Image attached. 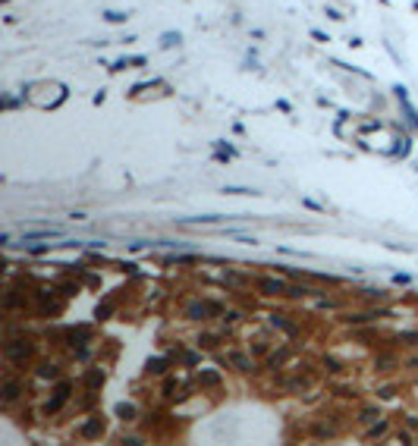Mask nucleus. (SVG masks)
Segmentation results:
<instances>
[{"mask_svg":"<svg viewBox=\"0 0 418 446\" xmlns=\"http://www.w3.org/2000/svg\"><path fill=\"white\" fill-rule=\"evenodd\" d=\"M4 361L16 371H26L38 361V346L32 343L26 333H16V336H7L4 339Z\"/></svg>","mask_w":418,"mask_h":446,"instance_id":"nucleus-1","label":"nucleus"},{"mask_svg":"<svg viewBox=\"0 0 418 446\" xmlns=\"http://www.w3.org/2000/svg\"><path fill=\"white\" fill-rule=\"evenodd\" d=\"M66 85H60V82H35V85L22 88V101H32L35 107H60V104L66 101Z\"/></svg>","mask_w":418,"mask_h":446,"instance_id":"nucleus-2","label":"nucleus"},{"mask_svg":"<svg viewBox=\"0 0 418 446\" xmlns=\"http://www.w3.org/2000/svg\"><path fill=\"white\" fill-rule=\"evenodd\" d=\"M179 311H183L186 321L201 324V321H211L214 314H223V305L214 302V299H205V296H192V299H186L179 305Z\"/></svg>","mask_w":418,"mask_h":446,"instance_id":"nucleus-3","label":"nucleus"},{"mask_svg":"<svg viewBox=\"0 0 418 446\" xmlns=\"http://www.w3.org/2000/svg\"><path fill=\"white\" fill-rule=\"evenodd\" d=\"M22 399H26V377L22 374H13L10 365L4 368V383H0V402L4 408H16Z\"/></svg>","mask_w":418,"mask_h":446,"instance_id":"nucleus-4","label":"nucleus"},{"mask_svg":"<svg viewBox=\"0 0 418 446\" xmlns=\"http://www.w3.org/2000/svg\"><path fill=\"white\" fill-rule=\"evenodd\" d=\"M340 427H343L340 415H337V412H327V415H321V418H315V421H308V424H305V430H308L305 437L315 440V443H327V440L337 437Z\"/></svg>","mask_w":418,"mask_h":446,"instance_id":"nucleus-5","label":"nucleus"},{"mask_svg":"<svg viewBox=\"0 0 418 446\" xmlns=\"http://www.w3.org/2000/svg\"><path fill=\"white\" fill-rule=\"evenodd\" d=\"M63 296L57 292V286H38L35 289V305H38V311H41V318H57L60 311H63Z\"/></svg>","mask_w":418,"mask_h":446,"instance_id":"nucleus-6","label":"nucleus"},{"mask_svg":"<svg viewBox=\"0 0 418 446\" xmlns=\"http://www.w3.org/2000/svg\"><path fill=\"white\" fill-rule=\"evenodd\" d=\"M104 433H107V421H104L101 412H88V415L76 424V437H79V440H85V443L104 440Z\"/></svg>","mask_w":418,"mask_h":446,"instance_id":"nucleus-7","label":"nucleus"},{"mask_svg":"<svg viewBox=\"0 0 418 446\" xmlns=\"http://www.w3.org/2000/svg\"><path fill=\"white\" fill-rule=\"evenodd\" d=\"M283 277H286V274H280V271H273V267H270V274H258V277H255V289L261 292V296H267V299L286 296L290 280H283Z\"/></svg>","mask_w":418,"mask_h":446,"instance_id":"nucleus-8","label":"nucleus"},{"mask_svg":"<svg viewBox=\"0 0 418 446\" xmlns=\"http://www.w3.org/2000/svg\"><path fill=\"white\" fill-rule=\"evenodd\" d=\"M223 355H226V365L236 368L239 374H245V377H255V374H258V361H255V352L252 349L245 352V349L233 346V349H226Z\"/></svg>","mask_w":418,"mask_h":446,"instance_id":"nucleus-9","label":"nucleus"},{"mask_svg":"<svg viewBox=\"0 0 418 446\" xmlns=\"http://www.w3.org/2000/svg\"><path fill=\"white\" fill-rule=\"evenodd\" d=\"M390 430H393V421H390L387 415H380L377 421H371V424L365 427V433H362V443H387Z\"/></svg>","mask_w":418,"mask_h":446,"instance_id":"nucleus-10","label":"nucleus"},{"mask_svg":"<svg viewBox=\"0 0 418 446\" xmlns=\"http://www.w3.org/2000/svg\"><path fill=\"white\" fill-rule=\"evenodd\" d=\"M35 302V296H29L26 292V286H7V296H4V305H7V311L13 314V311H26L29 305Z\"/></svg>","mask_w":418,"mask_h":446,"instance_id":"nucleus-11","label":"nucleus"},{"mask_svg":"<svg viewBox=\"0 0 418 446\" xmlns=\"http://www.w3.org/2000/svg\"><path fill=\"white\" fill-rule=\"evenodd\" d=\"M380 415H384V405H380V402H362V405H358V412L352 415V424L355 427H368Z\"/></svg>","mask_w":418,"mask_h":446,"instance_id":"nucleus-12","label":"nucleus"},{"mask_svg":"<svg viewBox=\"0 0 418 446\" xmlns=\"http://www.w3.org/2000/svg\"><path fill=\"white\" fill-rule=\"evenodd\" d=\"M236 217H223V214H198V217H179V227H223V223H233Z\"/></svg>","mask_w":418,"mask_h":446,"instance_id":"nucleus-13","label":"nucleus"},{"mask_svg":"<svg viewBox=\"0 0 418 446\" xmlns=\"http://www.w3.org/2000/svg\"><path fill=\"white\" fill-rule=\"evenodd\" d=\"M63 377V368H60V361H51V358H44L35 365V380H41V383H54Z\"/></svg>","mask_w":418,"mask_h":446,"instance_id":"nucleus-14","label":"nucleus"},{"mask_svg":"<svg viewBox=\"0 0 418 446\" xmlns=\"http://www.w3.org/2000/svg\"><path fill=\"white\" fill-rule=\"evenodd\" d=\"M220 283L230 286V289H248V286H255V277L245 274V271H233V267L226 264V274L220 277Z\"/></svg>","mask_w":418,"mask_h":446,"instance_id":"nucleus-15","label":"nucleus"},{"mask_svg":"<svg viewBox=\"0 0 418 446\" xmlns=\"http://www.w3.org/2000/svg\"><path fill=\"white\" fill-rule=\"evenodd\" d=\"M286 361H293V346H273L264 355V368L267 371H280Z\"/></svg>","mask_w":418,"mask_h":446,"instance_id":"nucleus-16","label":"nucleus"},{"mask_svg":"<svg viewBox=\"0 0 418 446\" xmlns=\"http://www.w3.org/2000/svg\"><path fill=\"white\" fill-rule=\"evenodd\" d=\"M195 383H198V390H220L223 386V374L217 368H198Z\"/></svg>","mask_w":418,"mask_h":446,"instance_id":"nucleus-17","label":"nucleus"},{"mask_svg":"<svg viewBox=\"0 0 418 446\" xmlns=\"http://www.w3.org/2000/svg\"><path fill=\"white\" fill-rule=\"evenodd\" d=\"M60 339H63L69 349H79V346H85L88 339H91V330H88V327H66V330L60 333Z\"/></svg>","mask_w":418,"mask_h":446,"instance_id":"nucleus-18","label":"nucleus"},{"mask_svg":"<svg viewBox=\"0 0 418 446\" xmlns=\"http://www.w3.org/2000/svg\"><path fill=\"white\" fill-rule=\"evenodd\" d=\"M170 368H173V358L170 355H154V358L145 361V374H148V377H167Z\"/></svg>","mask_w":418,"mask_h":446,"instance_id":"nucleus-19","label":"nucleus"},{"mask_svg":"<svg viewBox=\"0 0 418 446\" xmlns=\"http://www.w3.org/2000/svg\"><path fill=\"white\" fill-rule=\"evenodd\" d=\"M267 327H270V330L286 333V336H299V330H302V327H299L293 318H286V314H270V318H267Z\"/></svg>","mask_w":418,"mask_h":446,"instance_id":"nucleus-20","label":"nucleus"},{"mask_svg":"<svg viewBox=\"0 0 418 446\" xmlns=\"http://www.w3.org/2000/svg\"><path fill=\"white\" fill-rule=\"evenodd\" d=\"M69 405V399H63V396H57V393H51V396H47L44 399V402H41V415L44 418H57L60 412H63V408Z\"/></svg>","mask_w":418,"mask_h":446,"instance_id":"nucleus-21","label":"nucleus"},{"mask_svg":"<svg viewBox=\"0 0 418 446\" xmlns=\"http://www.w3.org/2000/svg\"><path fill=\"white\" fill-rule=\"evenodd\" d=\"M82 383H85V390H104V383H107V371L104 368H88L85 374H82Z\"/></svg>","mask_w":418,"mask_h":446,"instance_id":"nucleus-22","label":"nucleus"},{"mask_svg":"<svg viewBox=\"0 0 418 446\" xmlns=\"http://www.w3.org/2000/svg\"><path fill=\"white\" fill-rule=\"evenodd\" d=\"M396 368H402V358H396L393 352H384V355L374 358V371L377 374H393Z\"/></svg>","mask_w":418,"mask_h":446,"instance_id":"nucleus-23","label":"nucleus"},{"mask_svg":"<svg viewBox=\"0 0 418 446\" xmlns=\"http://www.w3.org/2000/svg\"><path fill=\"white\" fill-rule=\"evenodd\" d=\"M315 292H318V289H312L308 283H290V286H286V296H283V299H290V302H299V299H315Z\"/></svg>","mask_w":418,"mask_h":446,"instance_id":"nucleus-24","label":"nucleus"},{"mask_svg":"<svg viewBox=\"0 0 418 446\" xmlns=\"http://www.w3.org/2000/svg\"><path fill=\"white\" fill-rule=\"evenodd\" d=\"M113 415L119 421H126V424H132V421H138V405L135 402H116L113 405Z\"/></svg>","mask_w":418,"mask_h":446,"instance_id":"nucleus-25","label":"nucleus"},{"mask_svg":"<svg viewBox=\"0 0 418 446\" xmlns=\"http://www.w3.org/2000/svg\"><path fill=\"white\" fill-rule=\"evenodd\" d=\"M223 333H230V330H220V333H208V330H201L198 333V349H205V352H214L220 343H223Z\"/></svg>","mask_w":418,"mask_h":446,"instance_id":"nucleus-26","label":"nucleus"},{"mask_svg":"<svg viewBox=\"0 0 418 446\" xmlns=\"http://www.w3.org/2000/svg\"><path fill=\"white\" fill-rule=\"evenodd\" d=\"M183 383H186V380H179L176 374H167V377H164V386H161V399H167V402H170V399L183 390Z\"/></svg>","mask_w":418,"mask_h":446,"instance_id":"nucleus-27","label":"nucleus"},{"mask_svg":"<svg viewBox=\"0 0 418 446\" xmlns=\"http://www.w3.org/2000/svg\"><path fill=\"white\" fill-rule=\"evenodd\" d=\"M19 245H22V252H26L29 258H44L47 252H51V242H26L22 239Z\"/></svg>","mask_w":418,"mask_h":446,"instance_id":"nucleus-28","label":"nucleus"},{"mask_svg":"<svg viewBox=\"0 0 418 446\" xmlns=\"http://www.w3.org/2000/svg\"><path fill=\"white\" fill-rule=\"evenodd\" d=\"M399 113H402V123L409 126V129H418V113L412 110L409 98H399Z\"/></svg>","mask_w":418,"mask_h":446,"instance_id":"nucleus-29","label":"nucleus"},{"mask_svg":"<svg viewBox=\"0 0 418 446\" xmlns=\"http://www.w3.org/2000/svg\"><path fill=\"white\" fill-rule=\"evenodd\" d=\"M321 368H324L330 377H337V374L343 371V361H340V358H333V352H324V355H321Z\"/></svg>","mask_w":418,"mask_h":446,"instance_id":"nucleus-30","label":"nucleus"},{"mask_svg":"<svg viewBox=\"0 0 418 446\" xmlns=\"http://www.w3.org/2000/svg\"><path fill=\"white\" fill-rule=\"evenodd\" d=\"M308 386H312V377H286V393H305Z\"/></svg>","mask_w":418,"mask_h":446,"instance_id":"nucleus-31","label":"nucleus"},{"mask_svg":"<svg viewBox=\"0 0 418 446\" xmlns=\"http://www.w3.org/2000/svg\"><path fill=\"white\" fill-rule=\"evenodd\" d=\"M179 358H183L189 368H198L201 361H205V349H201V352L198 349H183V352H179Z\"/></svg>","mask_w":418,"mask_h":446,"instance_id":"nucleus-32","label":"nucleus"},{"mask_svg":"<svg viewBox=\"0 0 418 446\" xmlns=\"http://www.w3.org/2000/svg\"><path fill=\"white\" fill-rule=\"evenodd\" d=\"M236 157V148L233 145H226V142H214V160H233Z\"/></svg>","mask_w":418,"mask_h":446,"instance_id":"nucleus-33","label":"nucleus"},{"mask_svg":"<svg viewBox=\"0 0 418 446\" xmlns=\"http://www.w3.org/2000/svg\"><path fill=\"white\" fill-rule=\"evenodd\" d=\"M167 264H179V267H189V264H198L201 255H164Z\"/></svg>","mask_w":418,"mask_h":446,"instance_id":"nucleus-34","label":"nucleus"},{"mask_svg":"<svg viewBox=\"0 0 418 446\" xmlns=\"http://www.w3.org/2000/svg\"><path fill=\"white\" fill-rule=\"evenodd\" d=\"M396 343L399 346H409V349H418V327H412V330H399L396 333Z\"/></svg>","mask_w":418,"mask_h":446,"instance_id":"nucleus-35","label":"nucleus"},{"mask_svg":"<svg viewBox=\"0 0 418 446\" xmlns=\"http://www.w3.org/2000/svg\"><path fill=\"white\" fill-rule=\"evenodd\" d=\"M113 311H116V296H107V299L98 305V311H94V314H98V321H107Z\"/></svg>","mask_w":418,"mask_h":446,"instance_id":"nucleus-36","label":"nucleus"},{"mask_svg":"<svg viewBox=\"0 0 418 446\" xmlns=\"http://www.w3.org/2000/svg\"><path fill=\"white\" fill-rule=\"evenodd\" d=\"M57 292L63 299H73L76 292H79V283H76V280H57Z\"/></svg>","mask_w":418,"mask_h":446,"instance_id":"nucleus-37","label":"nucleus"},{"mask_svg":"<svg viewBox=\"0 0 418 446\" xmlns=\"http://www.w3.org/2000/svg\"><path fill=\"white\" fill-rule=\"evenodd\" d=\"M355 296H358V299H368V302H377V299H387V292L377 289V286H362Z\"/></svg>","mask_w":418,"mask_h":446,"instance_id":"nucleus-38","label":"nucleus"},{"mask_svg":"<svg viewBox=\"0 0 418 446\" xmlns=\"http://www.w3.org/2000/svg\"><path fill=\"white\" fill-rule=\"evenodd\" d=\"M337 299H330V296H324V292H315V308L318 311H333V308H337Z\"/></svg>","mask_w":418,"mask_h":446,"instance_id":"nucleus-39","label":"nucleus"},{"mask_svg":"<svg viewBox=\"0 0 418 446\" xmlns=\"http://www.w3.org/2000/svg\"><path fill=\"white\" fill-rule=\"evenodd\" d=\"M223 192H226V195H252V198L261 195L258 189H248V185H223Z\"/></svg>","mask_w":418,"mask_h":446,"instance_id":"nucleus-40","label":"nucleus"},{"mask_svg":"<svg viewBox=\"0 0 418 446\" xmlns=\"http://www.w3.org/2000/svg\"><path fill=\"white\" fill-rule=\"evenodd\" d=\"M179 44H183V35L179 32H167L161 38V48H179Z\"/></svg>","mask_w":418,"mask_h":446,"instance_id":"nucleus-41","label":"nucleus"},{"mask_svg":"<svg viewBox=\"0 0 418 446\" xmlns=\"http://www.w3.org/2000/svg\"><path fill=\"white\" fill-rule=\"evenodd\" d=\"M333 66H340V69H346V73H355V76H362V79H371V73H368V69H358V66H352V63H343V60H333Z\"/></svg>","mask_w":418,"mask_h":446,"instance_id":"nucleus-42","label":"nucleus"},{"mask_svg":"<svg viewBox=\"0 0 418 446\" xmlns=\"http://www.w3.org/2000/svg\"><path fill=\"white\" fill-rule=\"evenodd\" d=\"M151 85H158V79H151V82H138V85L129 88V98H138L142 91H151Z\"/></svg>","mask_w":418,"mask_h":446,"instance_id":"nucleus-43","label":"nucleus"},{"mask_svg":"<svg viewBox=\"0 0 418 446\" xmlns=\"http://www.w3.org/2000/svg\"><path fill=\"white\" fill-rule=\"evenodd\" d=\"M330 390L337 393V396H343V399H355V396H358V390H355V386H337V383H333Z\"/></svg>","mask_w":418,"mask_h":446,"instance_id":"nucleus-44","label":"nucleus"},{"mask_svg":"<svg viewBox=\"0 0 418 446\" xmlns=\"http://www.w3.org/2000/svg\"><path fill=\"white\" fill-rule=\"evenodd\" d=\"M402 424H405V430L418 433V415H412V412H402Z\"/></svg>","mask_w":418,"mask_h":446,"instance_id":"nucleus-45","label":"nucleus"},{"mask_svg":"<svg viewBox=\"0 0 418 446\" xmlns=\"http://www.w3.org/2000/svg\"><path fill=\"white\" fill-rule=\"evenodd\" d=\"M104 19H107V22H113V26H119V22H126V13H116V10H104Z\"/></svg>","mask_w":418,"mask_h":446,"instance_id":"nucleus-46","label":"nucleus"},{"mask_svg":"<svg viewBox=\"0 0 418 446\" xmlns=\"http://www.w3.org/2000/svg\"><path fill=\"white\" fill-rule=\"evenodd\" d=\"M116 443H148V437H142V433H123V437H116Z\"/></svg>","mask_w":418,"mask_h":446,"instance_id":"nucleus-47","label":"nucleus"},{"mask_svg":"<svg viewBox=\"0 0 418 446\" xmlns=\"http://www.w3.org/2000/svg\"><path fill=\"white\" fill-rule=\"evenodd\" d=\"M393 286H412V274H393Z\"/></svg>","mask_w":418,"mask_h":446,"instance_id":"nucleus-48","label":"nucleus"},{"mask_svg":"<svg viewBox=\"0 0 418 446\" xmlns=\"http://www.w3.org/2000/svg\"><path fill=\"white\" fill-rule=\"evenodd\" d=\"M393 396H396V386H393V383H387V386H380V390H377V399H393Z\"/></svg>","mask_w":418,"mask_h":446,"instance_id":"nucleus-49","label":"nucleus"},{"mask_svg":"<svg viewBox=\"0 0 418 446\" xmlns=\"http://www.w3.org/2000/svg\"><path fill=\"white\" fill-rule=\"evenodd\" d=\"M402 371H418V355H409V358H402Z\"/></svg>","mask_w":418,"mask_h":446,"instance_id":"nucleus-50","label":"nucleus"},{"mask_svg":"<svg viewBox=\"0 0 418 446\" xmlns=\"http://www.w3.org/2000/svg\"><path fill=\"white\" fill-rule=\"evenodd\" d=\"M302 207H308V210H315V214H318V210H324V207H321V204L315 201V198H302Z\"/></svg>","mask_w":418,"mask_h":446,"instance_id":"nucleus-51","label":"nucleus"},{"mask_svg":"<svg viewBox=\"0 0 418 446\" xmlns=\"http://www.w3.org/2000/svg\"><path fill=\"white\" fill-rule=\"evenodd\" d=\"M277 110H280V113H293V104L286 101V98H280V101H277Z\"/></svg>","mask_w":418,"mask_h":446,"instance_id":"nucleus-52","label":"nucleus"},{"mask_svg":"<svg viewBox=\"0 0 418 446\" xmlns=\"http://www.w3.org/2000/svg\"><path fill=\"white\" fill-rule=\"evenodd\" d=\"M13 107H19L16 98H13V95H4V110H13Z\"/></svg>","mask_w":418,"mask_h":446,"instance_id":"nucleus-53","label":"nucleus"},{"mask_svg":"<svg viewBox=\"0 0 418 446\" xmlns=\"http://www.w3.org/2000/svg\"><path fill=\"white\" fill-rule=\"evenodd\" d=\"M312 38H315V41H330V35H327V32H321V29H315V32H312Z\"/></svg>","mask_w":418,"mask_h":446,"instance_id":"nucleus-54","label":"nucleus"},{"mask_svg":"<svg viewBox=\"0 0 418 446\" xmlns=\"http://www.w3.org/2000/svg\"><path fill=\"white\" fill-rule=\"evenodd\" d=\"M393 95H396V98H409V88H405V85H396V88H393Z\"/></svg>","mask_w":418,"mask_h":446,"instance_id":"nucleus-55","label":"nucleus"},{"mask_svg":"<svg viewBox=\"0 0 418 446\" xmlns=\"http://www.w3.org/2000/svg\"><path fill=\"white\" fill-rule=\"evenodd\" d=\"M324 13H327L330 19H343V13H340V10H333V7H324Z\"/></svg>","mask_w":418,"mask_h":446,"instance_id":"nucleus-56","label":"nucleus"},{"mask_svg":"<svg viewBox=\"0 0 418 446\" xmlns=\"http://www.w3.org/2000/svg\"><path fill=\"white\" fill-rule=\"evenodd\" d=\"M104 101H107V91L101 88V91H98V95H94V104H98V107H101V104H104Z\"/></svg>","mask_w":418,"mask_h":446,"instance_id":"nucleus-57","label":"nucleus"},{"mask_svg":"<svg viewBox=\"0 0 418 446\" xmlns=\"http://www.w3.org/2000/svg\"><path fill=\"white\" fill-rule=\"evenodd\" d=\"M412 386H415V390H418V374H415V380H412Z\"/></svg>","mask_w":418,"mask_h":446,"instance_id":"nucleus-58","label":"nucleus"}]
</instances>
